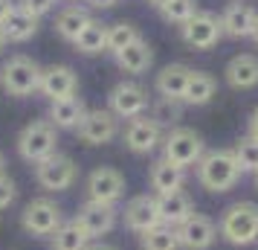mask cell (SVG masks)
<instances>
[{
	"mask_svg": "<svg viewBox=\"0 0 258 250\" xmlns=\"http://www.w3.org/2000/svg\"><path fill=\"white\" fill-rule=\"evenodd\" d=\"M24 12H29L32 18H44L47 12H52V6H55V0H21L18 3Z\"/></svg>",
	"mask_w": 258,
	"mask_h": 250,
	"instance_id": "e575fe53",
	"label": "cell"
},
{
	"mask_svg": "<svg viewBox=\"0 0 258 250\" xmlns=\"http://www.w3.org/2000/svg\"><path fill=\"white\" fill-rule=\"evenodd\" d=\"M3 44H6V38H3V32H0V49H3Z\"/></svg>",
	"mask_w": 258,
	"mask_h": 250,
	"instance_id": "60d3db41",
	"label": "cell"
},
{
	"mask_svg": "<svg viewBox=\"0 0 258 250\" xmlns=\"http://www.w3.org/2000/svg\"><path fill=\"white\" fill-rule=\"evenodd\" d=\"M38 90L47 96L49 102H58V99H67V96L79 93V76L73 67L67 64H49L41 70V84Z\"/></svg>",
	"mask_w": 258,
	"mask_h": 250,
	"instance_id": "9a60e30c",
	"label": "cell"
},
{
	"mask_svg": "<svg viewBox=\"0 0 258 250\" xmlns=\"http://www.w3.org/2000/svg\"><path fill=\"white\" fill-rule=\"evenodd\" d=\"M255 244H258V241H255Z\"/></svg>",
	"mask_w": 258,
	"mask_h": 250,
	"instance_id": "ee69618b",
	"label": "cell"
},
{
	"mask_svg": "<svg viewBox=\"0 0 258 250\" xmlns=\"http://www.w3.org/2000/svg\"><path fill=\"white\" fill-rule=\"evenodd\" d=\"M76 221H79V227H82L84 233L90 236V241H93V238L107 236V233L116 227L119 213H116V207H113V204L84 201L82 210H79V215H76Z\"/></svg>",
	"mask_w": 258,
	"mask_h": 250,
	"instance_id": "5bb4252c",
	"label": "cell"
},
{
	"mask_svg": "<svg viewBox=\"0 0 258 250\" xmlns=\"http://www.w3.org/2000/svg\"><path fill=\"white\" fill-rule=\"evenodd\" d=\"M174 233L183 250H209L215 244V238H218V224L209 215L191 213L180 227H174Z\"/></svg>",
	"mask_w": 258,
	"mask_h": 250,
	"instance_id": "7c38bea8",
	"label": "cell"
},
{
	"mask_svg": "<svg viewBox=\"0 0 258 250\" xmlns=\"http://www.w3.org/2000/svg\"><path fill=\"white\" fill-rule=\"evenodd\" d=\"M151 119L160 125V128H177V122L183 119V102L180 99H165L160 96L157 102L151 105Z\"/></svg>",
	"mask_w": 258,
	"mask_h": 250,
	"instance_id": "4dcf8cb0",
	"label": "cell"
},
{
	"mask_svg": "<svg viewBox=\"0 0 258 250\" xmlns=\"http://www.w3.org/2000/svg\"><path fill=\"white\" fill-rule=\"evenodd\" d=\"M215 90H218V82H215V76H212V73L191 70L188 84H186V93H183V105H191V108L209 105L212 99H215Z\"/></svg>",
	"mask_w": 258,
	"mask_h": 250,
	"instance_id": "cb8c5ba5",
	"label": "cell"
},
{
	"mask_svg": "<svg viewBox=\"0 0 258 250\" xmlns=\"http://www.w3.org/2000/svg\"><path fill=\"white\" fill-rule=\"evenodd\" d=\"M15 6H18L15 0H0V24H3V21H6V18L12 15V9H15Z\"/></svg>",
	"mask_w": 258,
	"mask_h": 250,
	"instance_id": "d590c367",
	"label": "cell"
},
{
	"mask_svg": "<svg viewBox=\"0 0 258 250\" xmlns=\"http://www.w3.org/2000/svg\"><path fill=\"white\" fill-rule=\"evenodd\" d=\"M180 38L191 49H212L223 38L221 18L212 12H198L195 18H188L186 24L180 26Z\"/></svg>",
	"mask_w": 258,
	"mask_h": 250,
	"instance_id": "30bf717a",
	"label": "cell"
},
{
	"mask_svg": "<svg viewBox=\"0 0 258 250\" xmlns=\"http://www.w3.org/2000/svg\"><path fill=\"white\" fill-rule=\"evenodd\" d=\"M232 155H235L238 169H241V175H244V172L255 175V172H258V140H255V137H249V134L241 137V140L235 143Z\"/></svg>",
	"mask_w": 258,
	"mask_h": 250,
	"instance_id": "1f68e13d",
	"label": "cell"
},
{
	"mask_svg": "<svg viewBox=\"0 0 258 250\" xmlns=\"http://www.w3.org/2000/svg\"><path fill=\"white\" fill-rule=\"evenodd\" d=\"M79 140L84 145H107L110 140H116L119 134V119L107 111V108H96V111H87L84 119L79 122Z\"/></svg>",
	"mask_w": 258,
	"mask_h": 250,
	"instance_id": "8fae6325",
	"label": "cell"
},
{
	"mask_svg": "<svg viewBox=\"0 0 258 250\" xmlns=\"http://www.w3.org/2000/svg\"><path fill=\"white\" fill-rule=\"evenodd\" d=\"M252 38H255V44H258V24H255V32H252Z\"/></svg>",
	"mask_w": 258,
	"mask_h": 250,
	"instance_id": "b9f144b4",
	"label": "cell"
},
{
	"mask_svg": "<svg viewBox=\"0 0 258 250\" xmlns=\"http://www.w3.org/2000/svg\"><path fill=\"white\" fill-rule=\"evenodd\" d=\"M206 155V143L198 131L191 128H183L177 125L163 137V157L168 163H174L180 169H188V166H198V160Z\"/></svg>",
	"mask_w": 258,
	"mask_h": 250,
	"instance_id": "5b68a950",
	"label": "cell"
},
{
	"mask_svg": "<svg viewBox=\"0 0 258 250\" xmlns=\"http://www.w3.org/2000/svg\"><path fill=\"white\" fill-rule=\"evenodd\" d=\"M188 76H191V67H188V64L174 61V64H165L163 70L157 73V82H154V87H157V93L165 96V99H180V102H183Z\"/></svg>",
	"mask_w": 258,
	"mask_h": 250,
	"instance_id": "7402d4cb",
	"label": "cell"
},
{
	"mask_svg": "<svg viewBox=\"0 0 258 250\" xmlns=\"http://www.w3.org/2000/svg\"><path fill=\"white\" fill-rule=\"evenodd\" d=\"M90 6H96V9H110V6H116V0H87Z\"/></svg>",
	"mask_w": 258,
	"mask_h": 250,
	"instance_id": "74e56055",
	"label": "cell"
},
{
	"mask_svg": "<svg viewBox=\"0 0 258 250\" xmlns=\"http://www.w3.org/2000/svg\"><path fill=\"white\" fill-rule=\"evenodd\" d=\"M61 224H64V215H61V207L52 198H32L24 207V213H21L24 233H29V236H35V238L52 236Z\"/></svg>",
	"mask_w": 258,
	"mask_h": 250,
	"instance_id": "8992f818",
	"label": "cell"
},
{
	"mask_svg": "<svg viewBox=\"0 0 258 250\" xmlns=\"http://www.w3.org/2000/svg\"><path fill=\"white\" fill-rule=\"evenodd\" d=\"M198 180L209 192H229L241 180V169L235 163L232 148H215L198 160Z\"/></svg>",
	"mask_w": 258,
	"mask_h": 250,
	"instance_id": "7a4b0ae2",
	"label": "cell"
},
{
	"mask_svg": "<svg viewBox=\"0 0 258 250\" xmlns=\"http://www.w3.org/2000/svg\"><path fill=\"white\" fill-rule=\"evenodd\" d=\"M252 178H255V189H258V172H255V175H252Z\"/></svg>",
	"mask_w": 258,
	"mask_h": 250,
	"instance_id": "7bdbcfd3",
	"label": "cell"
},
{
	"mask_svg": "<svg viewBox=\"0 0 258 250\" xmlns=\"http://www.w3.org/2000/svg\"><path fill=\"white\" fill-rule=\"evenodd\" d=\"M93 18H90V12L87 9H82V6H67V9H61L58 18H55V32H58L64 41H76V38L82 35V29L87 24H90Z\"/></svg>",
	"mask_w": 258,
	"mask_h": 250,
	"instance_id": "4316f807",
	"label": "cell"
},
{
	"mask_svg": "<svg viewBox=\"0 0 258 250\" xmlns=\"http://www.w3.org/2000/svg\"><path fill=\"white\" fill-rule=\"evenodd\" d=\"M122 221L137 236L157 224H163L160 221V210H157V195H137V198H131L125 204V210H122Z\"/></svg>",
	"mask_w": 258,
	"mask_h": 250,
	"instance_id": "2e32d148",
	"label": "cell"
},
{
	"mask_svg": "<svg viewBox=\"0 0 258 250\" xmlns=\"http://www.w3.org/2000/svg\"><path fill=\"white\" fill-rule=\"evenodd\" d=\"M249 137H255L258 140V108L252 111V117H249Z\"/></svg>",
	"mask_w": 258,
	"mask_h": 250,
	"instance_id": "8d00e7d4",
	"label": "cell"
},
{
	"mask_svg": "<svg viewBox=\"0 0 258 250\" xmlns=\"http://www.w3.org/2000/svg\"><path fill=\"white\" fill-rule=\"evenodd\" d=\"M122 140L134 155H151L154 148L163 143V128L148 114H142V117L128 119V125L122 131Z\"/></svg>",
	"mask_w": 258,
	"mask_h": 250,
	"instance_id": "4fadbf2b",
	"label": "cell"
},
{
	"mask_svg": "<svg viewBox=\"0 0 258 250\" xmlns=\"http://www.w3.org/2000/svg\"><path fill=\"white\" fill-rule=\"evenodd\" d=\"M140 35V29L134 24H128V21H122V24H113V26H107V53H122V49L128 47V44H134Z\"/></svg>",
	"mask_w": 258,
	"mask_h": 250,
	"instance_id": "d6a6232c",
	"label": "cell"
},
{
	"mask_svg": "<svg viewBox=\"0 0 258 250\" xmlns=\"http://www.w3.org/2000/svg\"><path fill=\"white\" fill-rule=\"evenodd\" d=\"M87 201H96V204H113L122 201L125 195V175L113 166H99L87 175Z\"/></svg>",
	"mask_w": 258,
	"mask_h": 250,
	"instance_id": "9c48e42d",
	"label": "cell"
},
{
	"mask_svg": "<svg viewBox=\"0 0 258 250\" xmlns=\"http://www.w3.org/2000/svg\"><path fill=\"white\" fill-rule=\"evenodd\" d=\"M157 210H160V221L168 227H180L188 215L195 213V201L186 189L168 192V195H157Z\"/></svg>",
	"mask_w": 258,
	"mask_h": 250,
	"instance_id": "44dd1931",
	"label": "cell"
},
{
	"mask_svg": "<svg viewBox=\"0 0 258 250\" xmlns=\"http://www.w3.org/2000/svg\"><path fill=\"white\" fill-rule=\"evenodd\" d=\"M3 172H6V157H3V152H0V178H3Z\"/></svg>",
	"mask_w": 258,
	"mask_h": 250,
	"instance_id": "ab89813d",
	"label": "cell"
},
{
	"mask_svg": "<svg viewBox=\"0 0 258 250\" xmlns=\"http://www.w3.org/2000/svg\"><path fill=\"white\" fill-rule=\"evenodd\" d=\"M49 247L52 250H87L90 247V236L84 233L79 221H64V224L49 236Z\"/></svg>",
	"mask_w": 258,
	"mask_h": 250,
	"instance_id": "83f0119b",
	"label": "cell"
},
{
	"mask_svg": "<svg viewBox=\"0 0 258 250\" xmlns=\"http://www.w3.org/2000/svg\"><path fill=\"white\" fill-rule=\"evenodd\" d=\"M58 152V134L49 125L47 119H32L29 125H24V131L18 134V155L26 163H41L49 155Z\"/></svg>",
	"mask_w": 258,
	"mask_h": 250,
	"instance_id": "277c9868",
	"label": "cell"
},
{
	"mask_svg": "<svg viewBox=\"0 0 258 250\" xmlns=\"http://www.w3.org/2000/svg\"><path fill=\"white\" fill-rule=\"evenodd\" d=\"M151 6L160 12L165 24L183 26L188 18L198 15V0H151Z\"/></svg>",
	"mask_w": 258,
	"mask_h": 250,
	"instance_id": "f1b7e54d",
	"label": "cell"
},
{
	"mask_svg": "<svg viewBox=\"0 0 258 250\" xmlns=\"http://www.w3.org/2000/svg\"><path fill=\"white\" fill-rule=\"evenodd\" d=\"M186 183V169L168 163L165 157L154 160L151 169H148V186L154 189V195H168V192L183 189Z\"/></svg>",
	"mask_w": 258,
	"mask_h": 250,
	"instance_id": "ffe728a7",
	"label": "cell"
},
{
	"mask_svg": "<svg viewBox=\"0 0 258 250\" xmlns=\"http://www.w3.org/2000/svg\"><path fill=\"white\" fill-rule=\"evenodd\" d=\"M87 114V105H84L82 96H67V99H58V102H49L47 111V122L52 128H64V131H76L79 122Z\"/></svg>",
	"mask_w": 258,
	"mask_h": 250,
	"instance_id": "ac0fdd59",
	"label": "cell"
},
{
	"mask_svg": "<svg viewBox=\"0 0 258 250\" xmlns=\"http://www.w3.org/2000/svg\"><path fill=\"white\" fill-rule=\"evenodd\" d=\"M107 111L116 119H134L148 111V90L137 82H119L107 93Z\"/></svg>",
	"mask_w": 258,
	"mask_h": 250,
	"instance_id": "ba28073f",
	"label": "cell"
},
{
	"mask_svg": "<svg viewBox=\"0 0 258 250\" xmlns=\"http://www.w3.org/2000/svg\"><path fill=\"white\" fill-rule=\"evenodd\" d=\"M41 70L44 67L35 59H29V56H12L0 67V87L9 96H18V99L32 96L38 90V84H41Z\"/></svg>",
	"mask_w": 258,
	"mask_h": 250,
	"instance_id": "3957f363",
	"label": "cell"
},
{
	"mask_svg": "<svg viewBox=\"0 0 258 250\" xmlns=\"http://www.w3.org/2000/svg\"><path fill=\"white\" fill-rule=\"evenodd\" d=\"M218 236L235 247H249L258 241V207L249 201H238L226 207L218 221Z\"/></svg>",
	"mask_w": 258,
	"mask_h": 250,
	"instance_id": "6da1fadb",
	"label": "cell"
},
{
	"mask_svg": "<svg viewBox=\"0 0 258 250\" xmlns=\"http://www.w3.org/2000/svg\"><path fill=\"white\" fill-rule=\"evenodd\" d=\"M15 198H18V186H15V180L12 178H0V213L3 210H9L15 204Z\"/></svg>",
	"mask_w": 258,
	"mask_h": 250,
	"instance_id": "836d02e7",
	"label": "cell"
},
{
	"mask_svg": "<svg viewBox=\"0 0 258 250\" xmlns=\"http://www.w3.org/2000/svg\"><path fill=\"white\" fill-rule=\"evenodd\" d=\"M258 12L246 3H229L221 12V32L226 38H252Z\"/></svg>",
	"mask_w": 258,
	"mask_h": 250,
	"instance_id": "e0dca14e",
	"label": "cell"
},
{
	"mask_svg": "<svg viewBox=\"0 0 258 250\" xmlns=\"http://www.w3.org/2000/svg\"><path fill=\"white\" fill-rule=\"evenodd\" d=\"M113 59H116V64H119L122 73L142 76V73L154 64V49H151V44H148L145 38H137L134 44H128V47L122 49V53H116Z\"/></svg>",
	"mask_w": 258,
	"mask_h": 250,
	"instance_id": "603a6c76",
	"label": "cell"
},
{
	"mask_svg": "<svg viewBox=\"0 0 258 250\" xmlns=\"http://www.w3.org/2000/svg\"><path fill=\"white\" fill-rule=\"evenodd\" d=\"M76 178H79V166H76V160H73L70 155L55 152V155H49L47 160L35 163V180H38V186L47 189V192L70 189L73 183H76Z\"/></svg>",
	"mask_w": 258,
	"mask_h": 250,
	"instance_id": "52a82bcc",
	"label": "cell"
},
{
	"mask_svg": "<svg viewBox=\"0 0 258 250\" xmlns=\"http://www.w3.org/2000/svg\"><path fill=\"white\" fill-rule=\"evenodd\" d=\"M223 79L232 90H249L258 84V56L252 53H241L229 59V64L223 67Z\"/></svg>",
	"mask_w": 258,
	"mask_h": 250,
	"instance_id": "d6986e66",
	"label": "cell"
},
{
	"mask_svg": "<svg viewBox=\"0 0 258 250\" xmlns=\"http://www.w3.org/2000/svg\"><path fill=\"white\" fill-rule=\"evenodd\" d=\"M0 32H3L6 41H12V44H24V41H29V38L38 32V18L24 12L21 6H15L12 15L0 24Z\"/></svg>",
	"mask_w": 258,
	"mask_h": 250,
	"instance_id": "d4e9b609",
	"label": "cell"
},
{
	"mask_svg": "<svg viewBox=\"0 0 258 250\" xmlns=\"http://www.w3.org/2000/svg\"><path fill=\"white\" fill-rule=\"evenodd\" d=\"M87 250H116L113 244H105V241H99V244H90Z\"/></svg>",
	"mask_w": 258,
	"mask_h": 250,
	"instance_id": "f35d334b",
	"label": "cell"
},
{
	"mask_svg": "<svg viewBox=\"0 0 258 250\" xmlns=\"http://www.w3.org/2000/svg\"><path fill=\"white\" fill-rule=\"evenodd\" d=\"M140 250H180L174 227L157 224V227H151V230L140 233Z\"/></svg>",
	"mask_w": 258,
	"mask_h": 250,
	"instance_id": "f546056e",
	"label": "cell"
},
{
	"mask_svg": "<svg viewBox=\"0 0 258 250\" xmlns=\"http://www.w3.org/2000/svg\"><path fill=\"white\" fill-rule=\"evenodd\" d=\"M73 47L79 49L82 56H102V53H107V24L93 18L82 29V35L73 41Z\"/></svg>",
	"mask_w": 258,
	"mask_h": 250,
	"instance_id": "484cf974",
	"label": "cell"
}]
</instances>
